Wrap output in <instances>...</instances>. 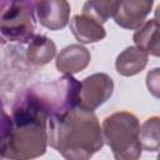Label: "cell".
<instances>
[{
  "label": "cell",
  "mask_w": 160,
  "mask_h": 160,
  "mask_svg": "<svg viewBox=\"0 0 160 160\" xmlns=\"http://www.w3.org/2000/svg\"><path fill=\"white\" fill-rule=\"evenodd\" d=\"M48 112L28 90L14 105L11 116L2 111L1 158L26 160L45 154L49 144Z\"/></svg>",
  "instance_id": "6da1fadb"
},
{
  "label": "cell",
  "mask_w": 160,
  "mask_h": 160,
  "mask_svg": "<svg viewBox=\"0 0 160 160\" xmlns=\"http://www.w3.org/2000/svg\"><path fill=\"white\" fill-rule=\"evenodd\" d=\"M48 131L50 146L69 160L90 159L105 142L96 115L80 108L49 116Z\"/></svg>",
  "instance_id": "7a4b0ae2"
},
{
  "label": "cell",
  "mask_w": 160,
  "mask_h": 160,
  "mask_svg": "<svg viewBox=\"0 0 160 160\" xmlns=\"http://www.w3.org/2000/svg\"><path fill=\"white\" fill-rule=\"evenodd\" d=\"M104 140L118 160H136L141 155L140 124L129 111H118L102 121Z\"/></svg>",
  "instance_id": "3957f363"
},
{
  "label": "cell",
  "mask_w": 160,
  "mask_h": 160,
  "mask_svg": "<svg viewBox=\"0 0 160 160\" xmlns=\"http://www.w3.org/2000/svg\"><path fill=\"white\" fill-rule=\"evenodd\" d=\"M79 89L80 82L72 75L64 74L50 82L38 84L29 91L39 100L48 116H52L78 108Z\"/></svg>",
  "instance_id": "277c9868"
},
{
  "label": "cell",
  "mask_w": 160,
  "mask_h": 160,
  "mask_svg": "<svg viewBox=\"0 0 160 160\" xmlns=\"http://www.w3.org/2000/svg\"><path fill=\"white\" fill-rule=\"evenodd\" d=\"M0 30L4 39L26 42L34 36L32 5L29 0H14L2 8Z\"/></svg>",
  "instance_id": "5b68a950"
},
{
  "label": "cell",
  "mask_w": 160,
  "mask_h": 160,
  "mask_svg": "<svg viewBox=\"0 0 160 160\" xmlns=\"http://www.w3.org/2000/svg\"><path fill=\"white\" fill-rule=\"evenodd\" d=\"M114 91L112 79L104 72H96L80 81L78 108L94 111L106 102Z\"/></svg>",
  "instance_id": "8992f818"
},
{
  "label": "cell",
  "mask_w": 160,
  "mask_h": 160,
  "mask_svg": "<svg viewBox=\"0 0 160 160\" xmlns=\"http://www.w3.org/2000/svg\"><path fill=\"white\" fill-rule=\"evenodd\" d=\"M34 9L39 22L52 31L64 29L70 18L68 0H35Z\"/></svg>",
  "instance_id": "52a82bcc"
},
{
  "label": "cell",
  "mask_w": 160,
  "mask_h": 160,
  "mask_svg": "<svg viewBox=\"0 0 160 160\" xmlns=\"http://www.w3.org/2000/svg\"><path fill=\"white\" fill-rule=\"evenodd\" d=\"M154 0H120L114 14V21L122 29L138 30L150 14Z\"/></svg>",
  "instance_id": "ba28073f"
},
{
  "label": "cell",
  "mask_w": 160,
  "mask_h": 160,
  "mask_svg": "<svg viewBox=\"0 0 160 160\" xmlns=\"http://www.w3.org/2000/svg\"><path fill=\"white\" fill-rule=\"evenodd\" d=\"M91 55L90 51L80 45L71 44L65 46L56 56V68L62 74H76L82 71L90 62Z\"/></svg>",
  "instance_id": "9c48e42d"
},
{
  "label": "cell",
  "mask_w": 160,
  "mask_h": 160,
  "mask_svg": "<svg viewBox=\"0 0 160 160\" xmlns=\"http://www.w3.org/2000/svg\"><path fill=\"white\" fill-rule=\"evenodd\" d=\"M70 29L75 39L81 44H92L102 40L106 31L100 21L86 14L75 15L70 21Z\"/></svg>",
  "instance_id": "30bf717a"
},
{
  "label": "cell",
  "mask_w": 160,
  "mask_h": 160,
  "mask_svg": "<svg viewBox=\"0 0 160 160\" xmlns=\"http://www.w3.org/2000/svg\"><path fill=\"white\" fill-rule=\"evenodd\" d=\"M149 54L136 45L126 48L115 60V69L121 76H134L141 72L148 64Z\"/></svg>",
  "instance_id": "8fae6325"
},
{
  "label": "cell",
  "mask_w": 160,
  "mask_h": 160,
  "mask_svg": "<svg viewBox=\"0 0 160 160\" xmlns=\"http://www.w3.org/2000/svg\"><path fill=\"white\" fill-rule=\"evenodd\" d=\"M132 39L138 48L150 55L160 58V24L155 19L144 22L142 26L136 30Z\"/></svg>",
  "instance_id": "7c38bea8"
},
{
  "label": "cell",
  "mask_w": 160,
  "mask_h": 160,
  "mask_svg": "<svg viewBox=\"0 0 160 160\" xmlns=\"http://www.w3.org/2000/svg\"><path fill=\"white\" fill-rule=\"evenodd\" d=\"M56 55L55 42L45 35H34L26 49V59L35 65H46Z\"/></svg>",
  "instance_id": "4fadbf2b"
},
{
  "label": "cell",
  "mask_w": 160,
  "mask_h": 160,
  "mask_svg": "<svg viewBox=\"0 0 160 160\" xmlns=\"http://www.w3.org/2000/svg\"><path fill=\"white\" fill-rule=\"evenodd\" d=\"M139 138L142 150L151 152L160 150V116L146 119L140 126Z\"/></svg>",
  "instance_id": "5bb4252c"
},
{
  "label": "cell",
  "mask_w": 160,
  "mask_h": 160,
  "mask_svg": "<svg viewBox=\"0 0 160 160\" xmlns=\"http://www.w3.org/2000/svg\"><path fill=\"white\" fill-rule=\"evenodd\" d=\"M119 4L120 0H86L82 6V12L104 24L114 16Z\"/></svg>",
  "instance_id": "9a60e30c"
},
{
  "label": "cell",
  "mask_w": 160,
  "mask_h": 160,
  "mask_svg": "<svg viewBox=\"0 0 160 160\" xmlns=\"http://www.w3.org/2000/svg\"><path fill=\"white\" fill-rule=\"evenodd\" d=\"M146 86L154 98L160 99V68H154L146 74Z\"/></svg>",
  "instance_id": "2e32d148"
},
{
  "label": "cell",
  "mask_w": 160,
  "mask_h": 160,
  "mask_svg": "<svg viewBox=\"0 0 160 160\" xmlns=\"http://www.w3.org/2000/svg\"><path fill=\"white\" fill-rule=\"evenodd\" d=\"M155 20L160 24V5H158V8H156V10H155Z\"/></svg>",
  "instance_id": "e0dca14e"
},
{
  "label": "cell",
  "mask_w": 160,
  "mask_h": 160,
  "mask_svg": "<svg viewBox=\"0 0 160 160\" xmlns=\"http://www.w3.org/2000/svg\"><path fill=\"white\" fill-rule=\"evenodd\" d=\"M4 1H6V0H2V2H4ZM11 1H14V0H9V2H11Z\"/></svg>",
  "instance_id": "ac0fdd59"
},
{
  "label": "cell",
  "mask_w": 160,
  "mask_h": 160,
  "mask_svg": "<svg viewBox=\"0 0 160 160\" xmlns=\"http://www.w3.org/2000/svg\"><path fill=\"white\" fill-rule=\"evenodd\" d=\"M158 158H159V159H160V154H159V156H158Z\"/></svg>",
  "instance_id": "d6986e66"
}]
</instances>
